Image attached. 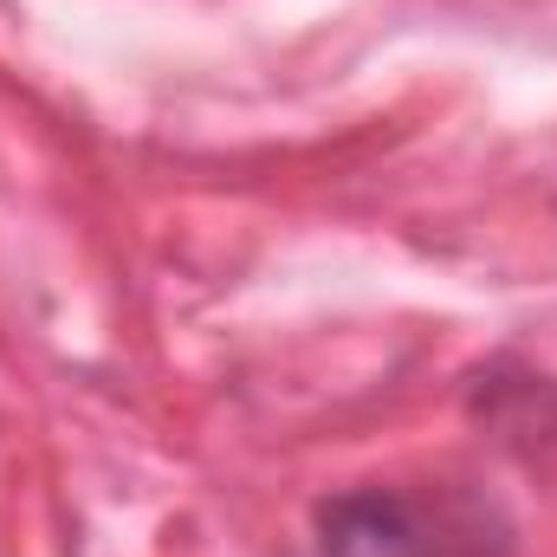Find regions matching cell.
Returning <instances> with one entry per match:
<instances>
[{"instance_id":"cell-1","label":"cell","mask_w":557,"mask_h":557,"mask_svg":"<svg viewBox=\"0 0 557 557\" xmlns=\"http://www.w3.org/2000/svg\"><path fill=\"white\" fill-rule=\"evenodd\" d=\"M324 557H486V519L460 499H416L396 486L344 493L318 512Z\"/></svg>"}]
</instances>
